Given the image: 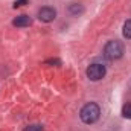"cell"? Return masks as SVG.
I'll return each instance as SVG.
<instances>
[{"label": "cell", "instance_id": "6da1fadb", "mask_svg": "<svg viewBox=\"0 0 131 131\" xmlns=\"http://www.w3.org/2000/svg\"><path fill=\"white\" fill-rule=\"evenodd\" d=\"M79 116H81V121H82L84 124H87V125L95 124L99 119V116H101V108H99L98 104H95V102L85 104V105L82 107Z\"/></svg>", "mask_w": 131, "mask_h": 131}, {"label": "cell", "instance_id": "7a4b0ae2", "mask_svg": "<svg viewBox=\"0 0 131 131\" xmlns=\"http://www.w3.org/2000/svg\"><path fill=\"white\" fill-rule=\"evenodd\" d=\"M104 55L107 60L110 61H114V60H119L122 55H124V44L117 40H113V41H108L104 47Z\"/></svg>", "mask_w": 131, "mask_h": 131}, {"label": "cell", "instance_id": "3957f363", "mask_svg": "<svg viewBox=\"0 0 131 131\" xmlns=\"http://www.w3.org/2000/svg\"><path fill=\"white\" fill-rule=\"evenodd\" d=\"M105 73H107V69H105V66H102V64H90L89 69H87V76H89L90 81L102 79L105 76Z\"/></svg>", "mask_w": 131, "mask_h": 131}, {"label": "cell", "instance_id": "277c9868", "mask_svg": "<svg viewBox=\"0 0 131 131\" xmlns=\"http://www.w3.org/2000/svg\"><path fill=\"white\" fill-rule=\"evenodd\" d=\"M38 18L44 23H50L57 18V9L50 8V6H44L38 11Z\"/></svg>", "mask_w": 131, "mask_h": 131}, {"label": "cell", "instance_id": "5b68a950", "mask_svg": "<svg viewBox=\"0 0 131 131\" xmlns=\"http://www.w3.org/2000/svg\"><path fill=\"white\" fill-rule=\"evenodd\" d=\"M32 23V20H31V17H28V15H18V17H15L14 20H12V25L15 26V28H26V26H29Z\"/></svg>", "mask_w": 131, "mask_h": 131}, {"label": "cell", "instance_id": "8992f818", "mask_svg": "<svg viewBox=\"0 0 131 131\" xmlns=\"http://www.w3.org/2000/svg\"><path fill=\"white\" fill-rule=\"evenodd\" d=\"M122 34H124V37H125V38H128V40H131V20H127V21H125V25H124V31H122Z\"/></svg>", "mask_w": 131, "mask_h": 131}, {"label": "cell", "instance_id": "52a82bcc", "mask_svg": "<svg viewBox=\"0 0 131 131\" xmlns=\"http://www.w3.org/2000/svg\"><path fill=\"white\" fill-rule=\"evenodd\" d=\"M122 116H124L125 119H131V104L124 105V108H122Z\"/></svg>", "mask_w": 131, "mask_h": 131}, {"label": "cell", "instance_id": "ba28073f", "mask_svg": "<svg viewBox=\"0 0 131 131\" xmlns=\"http://www.w3.org/2000/svg\"><path fill=\"white\" fill-rule=\"evenodd\" d=\"M23 131H43V127L41 125H29V127H26Z\"/></svg>", "mask_w": 131, "mask_h": 131}, {"label": "cell", "instance_id": "9c48e42d", "mask_svg": "<svg viewBox=\"0 0 131 131\" xmlns=\"http://www.w3.org/2000/svg\"><path fill=\"white\" fill-rule=\"evenodd\" d=\"M70 12H73V14H76V12H82V8L78 6V5H72V6H70Z\"/></svg>", "mask_w": 131, "mask_h": 131}, {"label": "cell", "instance_id": "30bf717a", "mask_svg": "<svg viewBox=\"0 0 131 131\" xmlns=\"http://www.w3.org/2000/svg\"><path fill=\"white\" fill-rule=\"evenodd\" d=\"M26 3H28V0H15L14 2V8H20V6H23Z\"/></svg>", "mask_w": 131, "mask_h": 131}]
</instances>
